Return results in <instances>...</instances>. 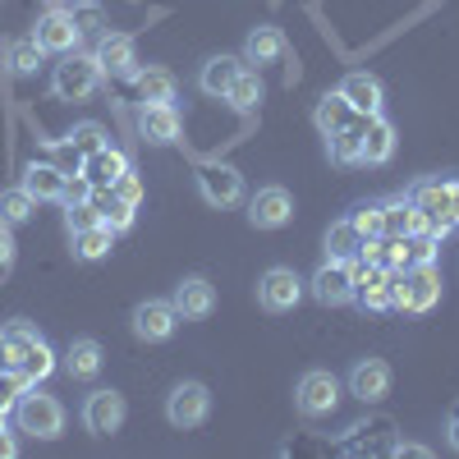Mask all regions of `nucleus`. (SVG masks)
Masks as SVG:
<instances>
[{
  "mask_svg": "<svg viewBox=\"0 0 459 459\" xmlns=\"http://www.w3.org/2000/svg\"><path fill=\"white\" fill-rule=\"evenodd\" d=\"M409 198L418 203V212L428 216V230L432 235H450V230H459V179L441 175V179H418L409 188Z\"/></svg>",
  "mask_w": 459,
  "mask_h": 459,
  "instance_id": "obj_1",
  "label": "nucleus"
},
{
  "mask_svg": "<svg viewBox=\"0 0 459 459\" xmlns=\"http://www.w3.org/2000/svg\"><path fill=\"white\" fill-rule=\"evenodd\" d=\"M391 281H395V308L400 313H432L441 303V272L437 262L428 266H391Z\"/></svg>",
  "mask_w": 459,
  "mask_h": 459,
  "instance_id": "obj_2",
  "label": "nucleus"
},
{
  "mask_svg": "<svg viewBox=\"0 0 459 459\" xmlns=\"http://www.w3.org/2000/svg\"><path fill=\"white\" fill-rule=\"evenodd\" d=\"M101 65H97V56H83V51H69V56H60V65L51 69V92L60 97V101H88L97 88H101Z\"/></svg>",
  "mask_w": 459,
  "mask_h": 459,
  "instance_id": "obj_3",
  "label": "nucleus"
},
{
  "mask_svg": "<svg viewBox=\"0 0 459 459\" xmlns=\"http://www.w3.org/2000/svg\"><path fill=\"white\" fill-rule=\"evenodd\" d=\"M32 42L42 47V56H69V51H79V42H83V23H79V14H74V10L51 5L47 14H37Z\"/></svg>",
  "mask_w": 459,
  "mask_h": 459,
  "instance_id": "obj_4",
  "label": "nucleus"
},
{
  "mask_svg": "<svg viewBox=\"0 0 459 459\" xmlns=\"http://www.w3.org/2000/svg\"><path fill=\"white\" fill-rule=\"evenodd\" d=\"M14 418H19V432H28V437H37V441L65 437V404H60L56 395H47V391H28V395L19 400Z\"/></svg>",
  "mask_w": 459,
  "mask_h": 459,
  "instance_id": "obj_5",
  "label": "nucleus"
},
{
  "mask_svg": "<svg viewBox=\"0 0 459 459\" xmlns=\"http://www.w3.org/2000/svg\"><path fill=\"white\" fill-rule=\"evenodd\" d=\"M166 418H170V428H179V432L203 428L212 418V391L203 386V381H179V386L166 395Z\"/></svg>",
  "mask_w": 459,
  "mask_h": 459,
  "instance_id": "obj_6",
  "label": "nucleus"
},
{
  "mask_svg": "<svg viewBox=\"0 0 459 459\" xmlns=\"http://www.w3.org/2000/svg\"><path fill=\"white\" fill-rule=\"evenodd\" d=\"M335 404H340V377H335V372L313 368V372L299 377L294 409H299L303 418H326V413H335Z\"/></svg>",
  "mask_w": 459,
  "mask_h": 459,
  "instance_id": "obj_7",
  "label": "nucleus"
},
{
  "mask_svg": "<svg viewBox=\"0 0 459 459\" xmlns=\"http://www.w3.org/2000/svg\"><path fill=\"white\" fill-rule=\"evenodd\" d=\"M354 285H359L354 262L326 257L317 272H313V281H308V294L322 303V308H344V303H354Z\"/></svg>",
  "mask_w": 459,
  "mask_h": 459,
  "instance_id": "obj_8",
  "label": "nucleus"
},
{
  "mask_svg": "<svg viewBox=\"0 0 459 459\" xmlns=\"http://www.w3.org/2000/svg\"><path fill=\"white\" fill-rule=\"evenodd\" d=\"M303 290H308V281H303L294 266H272V272H262V281H257V303L266 313H294Z\"/></svg>",
  "mask_w": 459,
  "mask_h": 459,
  "instance_id": "obj_9",
  "label": "nucleus"
},
{
  "mask_svg": "<svg viewBox=\"0 0 459 459\" xmlns=\"http://www.w3.org/2000/svg\"><path fill=\"white\" fill-rule=\"evenodd\" d=\"M129 326L143 344H166L179 326V313H175V303L170 299H143L138 308L129 313Z\"/></svg>",
  "mask_w": 459,
  "mask_h": 459,
  "instance_id": "obj_10",
  "label": "nucleus"
},
{
  "mask_svg": "<svg viewBox=\"0 0 459 459\" xmlns=\"http://www.w3.org/2000/svg\"><path fill=\"white\" fill-rule=\"evenodd\" d=\"M92 56H97L101 74H110V79H125V83L138 79V47L129 32H101Z\"/></svg>",
  "mask_w": 459,
  "mask_h": 459,
  "instance_id": "obj_11",
  "label": "nucleus"
},
{
  "mask_svg": "<svg viewBox=\"0 0 459 459\" xmlns=\"http://www.w3.org/2000/svg\"><path fill=\"white\" fill-rule=\"evenodd\" d=\"M294 221V198H290V188L281 184H266L257 188V194L248 198V225L253 230H281Z\"/></svg>",
  "mask_w": 459,
  "mask_h": 459,
  "instance_id": "obj_12",
  "label": "nucleus"
},
{
  "mask_svg": "<svg viewBox=\"0 0 459 459\" xmlns=\"http://www.w3.org/2000/svg\"><path fill=\"white\" fill-rule=\"evenodd\" d=\"M125 413H129V404H125L120 391H92L83 400V428L92 437H115L125 428Z\"/></svg>",
  "mask_w": 459,
  "mask_h": 459,
  "instance_id": "obj_13",
  "label": "nucleus"
},
{
  "mask_svg": "<svg viewBox=\"0 0 459 459\" xmlns=\"http://www.w3.org/2000/svg\"><path fill=\"white\" fill-rule=\"evenodd\" d=\"M391 363L386 359H359L354 368H350V395L354 400H363V404H381V400H386L391 395Z\"/></svg>",
  "mask_w": 459,
  "mask_h": 459,
  "instance_id": "obj_14",
  "label": "nucleus"
},
{
  "mask_svg": "<svg viewBox=\"0 0 459 459\" xmlns=\"http://www.w3.org/2000/svg\"><path fill=\"white\" fill-rule=\"evenodd\" d=\"M138 134H143V143H152V147H170V143H179L184 120H179L175 106L143 101V106H138Z\"/></svg>",
  "mask_w": 459,
  "mask_h": 459,
  "instance_id": "obj_15",
  "label": "nucleus"
},
{
  "mask_svg": "<svg viewBox=\"0 0 459 459\" xmlns=\"http://www.w3.org/2000/svg\"><path fill=\"white\" fill-rule=\"evenodd\" d=\"M198 194L207 207H235V203H244V175L235 166H203Z\"/></svg>",
  "mask_w": 459,
  "mask_h": 459,
  "instance_id": "obj_16",
  "label": "nucleus"
},
{
  "mask_svg": "<svg viewBox=\"0 0 459 459\" xmlns=\"http://www.w3.org/2000/svg\"><path fill=\"white\" fill-rule=\"evenodd\" d=\"M170 303H175L179 322H203V317L216 313V285H212L207 276H184V281L175 285Z\"/></svg>",
  "mask_w": 459,
  "mask_h": 459,
  "instance_id": "obj_17",
  "label": "nucleus"
},
{
  "mask_svg": "<svg viewBox=\"0 0 459 459\" xmlns=\"http://www.w3.org/2000/svg\"><path fill=\"white\" fill-rule=\"evenodd\" d=\"M340 92H344V101L354 106L359 120L381 115V106H386V88H381V79H377V74H368V69H350V74H344Z\"/></svg>",
  "mask_w": 459,
  "mask_h": 459,
  "instance_id": "obj_18",
  "label": "nucleus"
},
{
  "mask_svg": "<svg viewBox=\"0 0 459 459\" xmlns=\"http://www.w3.org/2000/svg\"><path fill=\"white\" fill-rule=\"evenodd\" d=\"M354 303L368 313H391L395 308V281L391 266H363V276L354 285Z\"/></svg>",
  "mask_w": 459,
  "mask_h": 459,
  "instance_id": "obj_19",
  "label": "nucleus"
},
{
  "mask_svg": "<svg viewBox=\"0 0 459 459\" xmlns=\"http://www.w3.org/2000/svg\"><path fill=\"white\" fill-rule=\"evenodd\" d=\"M395 125L386 120V115H368L363 120V152H359V166H386L395 157Z\"/></svg>",
  "mask_w": 459,
  "mask_h": 459,
  "instance_id": "obj_20",
  "label": "nucleus"
},
{
  "mask_svg": "<svg viewBox=\"0 0 459 459\" xmlns=\"http://www.w3.org/2000/svg\"><path fill=\"white\" fill-rule=\"evenodd\" d=\"M381 221H386L391 239H409V235H423V230H428V216L418 212V203L409 194H395V198L381 203Z\"/></svg>",
  "mask_w": 459,
  "mask_h": 459,
  "instance_id": "obj_21",
  "label": "nucleus"
},
{
  "mask_svg": "<svg viewBox=\"0 0 459 459\" xmlns=\"http://www.w3.org/2000/svg\"><path fill=\"white\" fill-rule=\"evenodd\" d=\"M281 56H285V32L281 28H272V23L248 28V37H244V65L262 69V65H276Z\"/></svg>",
  "mask_w": 459,
  "mask_h": 459,
  "instance_id": "obj_22",
  "label": "nucleus"
},
{
  "mask_svg": "<svg viewBox=\"0 0 459 459\" xmlns=\"http://www.w3.org/2000/svg\"><path fill=\"white\" fill-rule=\"evenodd\" d=\"M32 340H42V335H37V326H28V322H10L5 331H0V377H19Z\"/></svg>",
  "mask_w": 459,
  "mask_h": 459,
  "instance_id": "obj_23",
  "label": "nucleus"
},
{
  "mask_svg": "<svg viewBox=\"0 0 459 459\" xmlns=\"http://www.w3.org/2000/svg\"><path fill=\"white\" fill-rule=\"evenodd\" d=\"M65 170L60 166H51V161H28L23 166V188H28V194L37 198V203H60V194H65Z\"/></svg>",
  "mask_w": 459,
  "mask_h": 459,
  "instance_id": "obj_24",
  "label": "nucleus"
},
{
  "mask_svg": "<svg viewBox=\"0 0 459 459\" xmlns=\"http://www.w3.org/2000/svg\"><path fill=\"white\" fill-rule=\"evenodd\" d=\"M129 170V157H125V152L120 147H97V152H88V157H83V175L92 179V188H110L115 179H120Z\"/></svg>",
  "mask_w": 459,
  "mask_h": 459,
  "instance_id": "obj_25",
  "label": "nucleus"
},
{
  "mask_svg": "<svg viewBox=\"0 0 459 459\" xmlns=\"http://www.w3.org/2000/svg\"><path fill=\"white\" fill-rule=\"evenodd\" d=\"M101 363H106V354H101V344H97L92 335L69 340V350H65V372H69L74 381H92V377L101 372Z\"/></svg>",
  "mask_w": 459,
  "mask_h": 459,
  "instance_id": "obj_26",
  "label": "nucleus"
},
{
  "mask_svg": "<svg viewBox=\"0 0 459 459\" xmlns=\"http://www.w3.org/2000/svg\"><path fill=\"white\" fill-rule=\"evenodd\" d=\"M134 88H138V97H143V101H161V106H175V101H179V79H175L170 69H161V65L138 69Z\"/></svg>",
  "mask_w": 459,
  "mask_h": 459,
  "instance_id": "obj_27",
  "label": "nucleus"
},
{
  "mask_svg": "<svg viewBox=\"0 0 459 459\" xmlns=\"http://www.w3.org/2000/svg\"><path fill=\"white\" fill-rule=\"evenodd\" d=\"M239 69H244V60H239V56H212V60L198 69V88H203L207 97H221V101H225L230 83L239 79Z\"/></svg>",
  "mask_w": 459,
  "mask_h": 459,
  "instance_id": "obj_28",
  "label": "nucleus"
},
{
  "mask_svg": "<svg viewBox=\"0 0 459 459\" xmlns=\"http://www.w3.org/2000/svg\"><path fill=\"white\" fill-rule=\"evenodd\" d=\"M313 120H317V129L331 138V134H340V129H350V125L359 120V115H354V106H350V101H344V92L335 88V92H322Z\"/></svg>",
  "mask_w": 459,
  "mask_h": 459,
  "instance_id": "obj_29",
  "label": "nucleus"
},
{
  "mask_svg": "<svg viewBox=\"0 0 459 459\" xmlns=\"http://www.w3.org/2000/svg\"><path fill=\"white\" fill-rule=\"evenodd\" d=\"M115 248V230L110 225H88V230H74V257L79 262H101Z\"/></svg>",
  "mask_w": 459,
  "mask_h": 459,
  "instance_id": "obj_30",
  "label": "nucleus"
},
{
  "mask_svg": "<svg viewBox=\"0 0 459 459\" xmlns=\"http://www.w3.org/2000/svg\"><path fill=\"white\" fill-rule=\"evenodd\" d=\"M225 101L235 106L239 115H253L257 106H262V69H253V65H244L239 69V79L230 83V92H225Z\"/></svg>",
  "mask_w": 459,
  "mask_h": 459,
  "instance_id": "obj_31",
  "label": "nucleus"
},
{
  "mask_svg": "<svg viewBox=\"0 0 459 459\" xmlns=\"http://www.w3.org/2000/svg\"><path fill=\"white\" fill-rule=\"evenodd\" d=\"M359 248H363V235L354 230V221H350V216L331 221V230H326V257L350 262V257H359Z\"/></svg>",
  "mask_w": 459,
  "mask_h": 459,
  "instance_id": "obj_32",
  "label": "nucleus"
},
{
  "mask_svg": "<svg viewBox=\"0 0 459 459\" xmlns=\"http://www.w3.org/2000/svg\"><path fill=\"white\" fill-rule=\"evenodd\" d=\"M32 212H37V198L28 194L23 184L0 188V221H5L10 230H14V225H28V221H32Z\"/></svg>",
  "mask_w": 459,
  "mask_h": 459,
  "instance_id": "obj_33",
  "label": "nucleus"
},
{
  "mask_svg": "<svg viewBox=\"0 0 459 459\" xmlns=\"http://www.w3.org/2000/svg\"><path fill=\"white\" fill-rule=\"evenodd\" d=\"M326 152L335 166H359V152H363V120H354L350 129H340L326 138Z\"/></svg>",
  "mask_w": 459,
  "mask_h": 459,
  "instance_id": "obj_34",
  "label": "nucleus"
},
{
  "mask_svg": "<svg viewBox=\"0 0 459 459\" xmlns=\"http://www.w3.org/2000/svg\"><path fill=\"white\" fill-rule=\"evenodd\" d=\"M51 368H56L51 344H47V340H32V350L23 354V368H19V381H23V386H32V381H47Z\"/></svg>",
  "mask_w": 459,
  "mask_h": 459,
  "instance_id": "obj_35",
  "label": "nucleus"
},
{
  "mask_svg": "<svg viewBox=\"0 0 459 459\" xmlns=\"http://www.w3.org/2000/svg\"><path fill=\"white\" fill-rule=\"evenodd\" d=\"M5 56H10V69L19 74V79H28V74H37V60H42V47L32 42H5Z\"/></svg>",
  "mask_w": 459,
  "mask_h": 459,
  "instance_id": "obj_36",
  "label": "nucleus"
},
{
  "mask_svg": "<svg viewBox=\"0 0 459 459\" xmlns=\"http://www.w3.org/2000/svg\"><path fill=\"white\" fill-rule=\"evenodd\" d=\"M404 253H409V266H428V262H437V253H441V235H432V230H423V235H409V239H404Z\"/></svg>",
  "mask_w": 459,
  "mask_h": 459,
  "instance_id": "obj_37",
  "label": "nucleus"
},
{
  "mask_svg": "<svg viewBox=\"0 0 459 459\" xmlns=\"http://www.w3.org/2000/svg\"><path fill=\"white\" fill-rule=\"evenodd\" d=\"M350 221H354V230H359L363 239L386 235V221H381V203H359V207L350 212Z\"/></svg>",
  "mask_w": 459,
  "mask_h": 459,
  "instance_id": "obj_38",
  "label": "nucleus"
},
{
  "mask_svg": "<svg viewBox=\"0 0 459 459\" xmlns=\"http://www.w3.org/2000/svg\"><path fill=\"white\" fill-rule=\"evenodd\" d=\"M69 147H74V157H88V152H97V147H106V129L101 125H79L69 134Z\"/></svg>",
  "mask_w": 459,
  "mask_h": 459,
  "instance_id": "obj_39",
  "label": "nucleus"
},
{
  "mask_svg": "<svg viewBox=\"0 0 459 459\" xmlns=\"http://www.w3.org/2000/svg\"><path fill=\"white\" fill-rule=\"evenodd\" d=\"M134 212H138L134 203H120L110 194V207H101V225H110L115 235H125V230H134Z\"/></svg>",
  "mask_w": 459,
  "mask_h": 459,
  "instance_id": "obj_40",
  "label": "nucleus"
},
{
  "mask_svg": "<svg viewBox=\"0 0 459 459\" xmlns=\"http://www.w3.org/2000/svg\"><path fill=\"white\" fill-rule=\"evenodd\" d=\"M92 194H97L92 179L79 170V175H69V179H65V194H60V203H65V207H79V203H92Z\"/></svg>",
  "mask_w": 459,
  "mask_h": 459,
  "instance_id": "obj_41",
  "label": "nucleus"
},
{
  "mask_svg": "<svg viewBox=\"0 0 459 459\" xmlns=\"http://www.w3.org/2000/svg\"><path fill=\"white\" fill-rule=\"evenodd\" d=\"M97 221H101V207H97V203L65 207V225H69V235H74V230H88V225H97Z\"/></svg>",
  "mask_w": 459,
  "mask_h": 459,
  "instance_id": "obj_42",
  "label": "nucleus"
},
{
  "mask_svg": "<svg viewBox=\"0 0 459 459\" xmlns=\"http://www.w3.org/2000/svg\"><path fill=\"white\" fill-rule=\"evenodd\" d=\"M110 194H115V198H120V203H134V207H138V203H143V184L134 179V170H125L120 179H115V184H110Z\"/></svg>",
  "mask_w": 459,
  "mask_h": 459,
  "instance_id": "obj_43",
  "label": "nucleus"
},
{
  "mask_svg": "<svg viewBox=\"0 0 459 459\" xmlns=\"http://www.w3.org/2000/svg\"><path fill=\"white\" fill-rule=\"evenodd\" d=\"M14 266V235H10V225L0 221V276H5Z\"/></svg>",
  "mask_w": 459,
  "mask_h": 459,
  "instance_id": "obj_44",
  "label": "nucleus"
},
{
  "mask_svg": "<svg viewBox=\"0 0 459 459\" xmlns=\"http://www.w3.org/2000/svg\"><path fill=\"white\" fill-rule=\"evenodd\" d=\"M391 455H400V459H432V450H428V446H418V441H395Z\"/></svg>",
  "mask_w": 459,
  "mask_h": 459,
  "instance_id": "obj_45",
  "label": "nucleus"
},
{
  "mask_svg": "<svg viewBox=\"0 0 459 459\" xmlns=\"http://www.w3.org/2000/svg\"><path fill=\"white\" fill-rule=\"evenodd\" d=\"M446 441H450V450H459V400L446 413Z\"/></svg>",
  "mask_w": 459,
  "mask_h": 459,
  "instance_id": "obj_46",
  "label": "nucleus"
},
{
  "mask_svg": "<svg viewBox=\"0 0 459 459\" xmlns=\"http://www.w3.org/2000/svg\"><path fill=\"white\" fill-rule=\"evenodd\" d=\"M14 450H19V446H14V441H10V437H5V428H0V459H10V455H14Z\"/></svg>",
  "mask_w": 459,
  "mask_h": 459,
  "instance_id": "obj_47",
  "label": "nucleus"
}]
</instances>
